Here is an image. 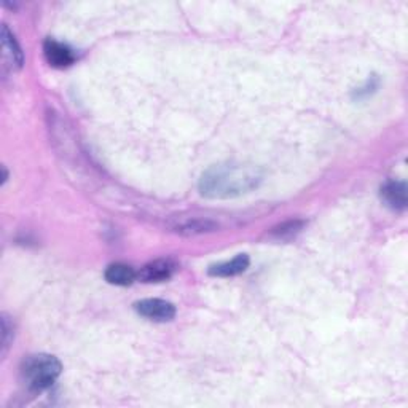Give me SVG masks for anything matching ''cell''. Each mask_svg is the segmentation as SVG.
I'll return each instance as SVG.
<instances>
[{
    "label": "cell",
    "mask_w": 408,
    "mask_h": 408,
    "mask_svg": "<svg viewBox=\"0 0 408 408\" xmlns=\"http://www.w3.org/2000/svg\"><path fill=\"white\" fill-rule=\"evenodd\" d=\"M264 180L259 168L241 163H225L209 168L200 179L203 196L212 200H230L247 195Z\"/></svg>",
    "instance_id": "6da1fadb"
},
{
    "label": "cell",
    "mask_w": 408,
    "mask_h": 408,
    "mask_svg": "<svg viewBox=\"0 0 408 408\" xmlns=\"http://www.w3.org/2000/svg\"><path fill=\"white\" fill-rule=\"evenodd\" d=\"M62 365L55 355L50 354H37L31 355L25 364H22V380L26 386L36 393L51 388L55 381L60 378Z\"/></svg>",
    "instance_id": "7a4b0ae2"
},
{
    "label": "cell",
    "mask_w": 408,
    "mask_h": 408,
    "mask_svg": "<svg viewBox=\"0 0 408 408\" xmlns=\"http://www.w3.org/2000/svg\"><path fill=\"white\" fill-rule=\"evenodd\" d=\"M136 311L142 318L155 322H168L176 316V306L160 299H147L136 303Z\"/></svg>",
    "instance_id": "3957f363"
},
{
    "label": "cell",
    "mask_w": 408,
    "mask_h": 408,
    "mask_svg": "<svg viewBox=\"0 0 408 408\" xmlns=\"http://www.w3.org/2000/svg\"><path fill=\"white\" fill-rule=\"evenodd\" d=\"M43 51H45L46 61L50 62V66L57 67V69L69 67L75 61L74 51L69 48L67 45L56 42V40H46Z\"/></svg>",
    "instance_id": "277c9868"
},
{
    "label": "cell",
    "mask_w": 408,
    "mask_h": 408,
    "mask_svg": "<svg viewBox=\"0 0 408 408\" xmlns=\"http://www.w3.org/2000/svg\"><path fill=\"white\" fill-rule=\"evenodd\" d=\"M174 271H176V265L171 260H155L141 268V271L137 273V279L144 283H161L171 278Z\"/></svg>",
    "instance_id": "5b68a950"
},
{
    "label": "cell",
    "mask_w": 408,
    "mask_h": 408,
    "mask_svg": "<svg viewBox=\"0 0 408 408\" xmlns=\"http://www.w3.org/2000/svg\"><path fill=\"white\" fill-rule=\"evenodd\" d=\"M381 196L389 208L404 211L407 208V185L399 180H389L381 189Z\"/></svg>",
    "instance_id": "8992f818"
},
{
    "label": "cell",
    "mask_w": 408,
    "mask_h": 408,
    "mask_svg": "<svg viewBox=\"0 0 408 408\" xmlns=\"http://www.w3.org/2000/svg\"><path fill=\"white\" fill-rule=\"evenodd\" d=\"M250 264V260L246 254L236 255L235 259H231L230 261H224V264L214 265L209 270V275L219 276V278H231L238 276L247 270V266Z\"/></svg>",
    "instance_id": "52a82bcc"
},
{
    "label": "cell",
    "mask_w": 408,
    "mask_h": 408,
    "mask_svg": "<svg viewBox=\"0 0 408 408\" xmlns=\"http://www.w3.org/2000/svg\"><path fill=\"white\" fill-rule=\"evenodd\" d=\"M217 229H219V225L212 222V220L191 219V220H185V222L177 224L176 226H174V231L185 236H196V235H204V233L215 231Z\"/></svg>",
    "instance_id": "ba28073f"
},
{
    "label": "cell",
    "mask_w": 408,
    "mask_h": 408,
    "mask_svg": "<svg viewBox=\"0 0 408 408\" xmlns=\"http://www.w3.org/2000/svg\"><path fill=\"white\" fill-rule=\"evenodd\" d=\"M137 279L134 268L125 264H114L106 270V281L115 285H130Z\"/></svg>",
    "instance_id": "9c48e42d"
},
{
    "label": "cell",
    "mask_w": 408,
    "mask_h": 408,
    "mask_svg": "<svg viewBox=\"0 0 408 408\" xmlns=\"http://www.w3.org/2000/svg\"><path fill=\"white\" fill-rule=\"evenodd\" d=\"M2 48L5 57H8L11 66L20 69L22 66V51L7 26L2 27Z\"/></svg>",
    "instance_id": "30bf717a"
},
{
    "label": "cell",
    "mask_w": 408,
    "mask_h": 408,
    "mask_svg": "<svg viewBox=\"0 0 408 408\" xmlns=\"http://www.w3.org/2000/svg\"><path fill=\"white\" fill-rule=\"evenodd\" d=\"M301 229L303 222H300V220H290V222H285L273 230V236L278 238V240H290L297 233H300Z\"/></svg>",
    "instance_id": "8fae6325"
}]
</instances>
